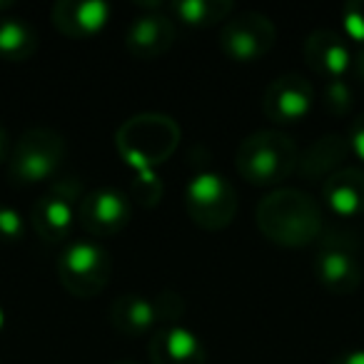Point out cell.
<instances>
[{"mask_svg": "<svg viewBox=\"0 0 364 364\" xmlns=\"http://www.w3.org/2000/svg\"><path fill=\"white\" fill-rule=\"evenodd\" d=\"M112 257L95 240H73L58 257V279L73 297L90 299L107 287Z\"/></svg>", "mask_w": 364, "mask_h": 364, "instance_id": "8992f818", "label": "cell"}, {"mask_svg": "<svg viewBox=\"0 0 364 364\" xmlns=\"http://www.w3.org/2000/svg\"><path fill=\"white\" fill-rule=\"evenodd\" d=\"M314 87L299 73L274 77L262 92V112L274 125H294L312 110Z\"/></svg>", "mask_w": 364, "mask_h": 364, "instance_id": "30bf717a", "label": "cell"}, {"mask_svg": "<svg viewBox=\"0 0 364 364\" xmlns=\"http://www.w3.org/2000/svg\"><path fill=\"white\" fill-rule=\"evenodd\" d=\"M302 55L309 70L324 80L344 77V73L349 70V63H352V53H349L344 38L329 28H317L309 33L302 46Z\"/></svg>", "mask_w": 364, "mask_h": 364, "instance_id": "4fadbf2b", "label": "cell"}, {"mask_svg": "<svg viewBox=\"0 0 364 364\" xmlns=\"http://www.w3.org/2000/svg\"><path fill=\"white\" fill-rule=\"evenodd\" d=\"M177 41V26L165 13H142L125 28V48L137 60H157Z\"/></svg>", "mask_w": 364, "mask_h": 364, "instance_id": "8fae6325", "label": "cell"}, {"mask_svg": "<svg viewBox=\"0 0 364 364\" xmlns=\"http://www.w3.org/2000/svg\"><path fill=\"white\" fill-rule=\"evenodd\" d=\"M150 364H208L203 339L185 324H165L147 342Z\"/></svg>", "mask_w": 364, "mask_h": 364, "instance_id": "7c38bea8", "label": "cell"}, {"mask_svg": "<svg viewBox=\"0 0 364 364\" xmlns=\"http://www.w3.org/2000/svg\"><path fill=\"white\" fill-rule=\"evenodd\" d=\"M347 140H349V145H352V155H357L359 160L364 162V112L352 120Z\"/></svg>", "mask_w": 364, "mask_h": 364, "instance_id": "484cf974", "label": "cell"}, {"mask_svg": "<svg viewBox=\"0 0 364 364\" xmlns=\"http://www.w3.org/2000/svg\"><path fill=\"white\" fill-rule=\"evenodd\" d=\"M349 155H352V145H349L347 135L327 132L304 147L297 162V172L309 182H324L334 172L342 170V162Z\"/></svg>", "mask_w": 364, "mask_h": 364, "instance_id": "9a60e30c", "label": "cell"}, {"mask_svg": "<svg viewBox=\"0 0 364 364\" xmlns=\"http://www.w3.org/2000/svg\"><path fill=\"white\" fill-rule=\"evenodd\" d=\"M322 203L337 218L364 215V167H342L322 182Z\"/></svg>", "mask_w": 364, "mask_h": 364, "instance_id": "2e32d148", "label": "cell"}, {"mask_svg": "<svg viewBox=\"0 0 364 364\" xmlns=\"http://www.w3.org/2000/svg\"><path fill=\"white\" fill-rule=\"evenodd\" d=\"M75 203L53 193V190L48 195H43V198H38L31 210V220L38 237L50 245L65 242L73 230V223H75Z\"/></svg>", "mask_w": 364, "mask_h": 364, "instance_id": "e0dca14e", "label": "cell"}, {"mask_svg": "<svg viewBox=\"0 0 364 364\" xmlns=\"http://www.w3.org/2000/svg\"><path fill=\"white\" fill-rule=\"evenodd\" d=\"M152 302H155L157 322H162V327L177 324V319H182V314H185V297L175 289H162Z\"/></svg>", "mask_w": 364, "mask_h": 364, "instance_id": "603a6c76", "label": "cell"}, {"mask_svg": "<svg viewBox=\"0 0 364 364\" xmlns=\"http://www.w3.org/2000/svg\"><path fill=\"white\" fill-rule=\"evenodd\" d=\"M314 277L322 287L334 294H352L362 287L364 267L357 257V250L342 237H327L314 257Z\"/></svg>", "mask_w": 364, "mask_h": 364, "instance_id": "9c48e42d", "label": "cell"}, {"mask_svg": "<svg viewBox=\"0 0 364 364\" xmlns=\"http://www.w3.org/2000/svg\"><path fill=\"white\" fill-rule=\"evenodd\" d=\"M277 28L264 13L245 11L230 16L220 28V50L235 63H255L274 48Z\"/></svg>", "mask_w": 364, "mask_h": 364, "instance_id": "52a82bcc", "label": "cell"}, {"mask_svg": "<svg viewBox=\"0 0 364 364\" xmlns=\"http://www.w3.org/2000/svg\"><path fill=\"white\" fill-rule=\"evenodd\" d=\"M50 16L58 33L73 41H85L107 26L110 6L102 0H58Z\"/></svg>", "mask_w": 364, "mask_h": 364, "instance_id": "5bb4252c", "label": "cell"}, {"mask_svg": "<svg viewBox=\"0 0 364 364\" xmlns=\"http://www.w3.org/2000/svg\"><path fill=\"white\" fill-rule=\"evenodd\" d=\"M110 324L122 337L137 339L157 324L155 302L145 294H120L110 304Z\"/></svg>", "mask_w": 364, "mask_h": 364, "instance_id": "ac0fdd59", "label": "cell"}, {"mask_svg": "<svg viewBox=\"0 0 364 364\" xmlns=\"http://www.w3.org/2000/svg\"><path fill=\"white\" fill-rule=\"evenodd\" d=\"M3 327H6V309L0 307V332H3Z\"/></svg>", "mask_w": 364, "mask_h": 364, "instance_id": "f546056e", "label": "cell"}, {"mask_svg": "<svg viewBox=\"0 0 364 364\" xmlns=\"http://www.w3.org/2000/svg\"><path fill=\"white\" fill-rule=\"evenodd\" d=\"M299 147L282 130H255L235 152L237 175L255 188H274L297 172Z\"/></svg>", "mask_w": 364, "mask_h": 364, "instance_id": "3957f363", "label": "cell"}, {"mask_svg": "<svg viewBox=\"0 0 364 364\" xmlns=\"http://www.w3.org/2000/svg\"><path fill=\"white\" fill-rule=\"evenodd\" d=\"M162 195H165V185H162L160 175H157L155 170L135 172V177H132V182H130V198L135 200L137 205L152 210L160 205Z\"/></svg>", "mask_w": 364, "mask_h": 364, "instance_id": "44dd1931", "label": "cell"}, {"mask_svg": "<svg viewBox=\"0 0 364 364\" xmlns=\"http://www.w3.org/2000/svg\"><path fill=\"white\" fill-rule=\"evenodd\" d=\"M329 364H364V349H347L337 354Z\"/></svg>", "mask_w": 364, "mask_h": 364, "instance_id": "4316f807", "label": "cell"}, {"mask_svg": "<svg viewBox=\"0 0 364 364\" xmlns=\"http://www.w3.org/2000/svg\"><path fill=\"white\" fill-rule=\"evenodd\" d=\"M65 160V137L53 127H28L16 140L8 160V175L18 185L53 180Z\"/></svg>", "mask_w": 364, "mask_h": 364, "instance_id": "277c9868", "label": "cell"}, {"mask_svg": "<svg viewBox=\"0 0 364 364\" xmlns=\"http://www.w3.org/2000/svg\"><path fill=\"white\" fill-rule=\"evenodd\" d=\"M26 235L21 213L11 205H0V242H18Z\"/></svg>", "mask_w": 364, "mask_h": 364, "instance_id": "d4e9b609", "label": "cell"}, {"mask_svg": "<svg viewBox=\"0 0 364 364\" xmlns=\"http://www.w3.org/2000/svg\"><path fill=\"white\" fill-rule=\"evenodd\" d=\"M259 232L279 247H304L322 235V205L297 188H277L259 200L255 210Z\"/></svg>", "mask_w": 364, "mask_h": 364, "instance_id": "6da1fadb", "label": "cell"}, {"mask_svg": "<svg viewBox=\"0 0 364 364\" xmlns=\"http://www.w3.org/2000/svg\"><path fill=\"white\" fill-rule=\"evenodd\" d=\"M349 73L357 77L359 82H364V48H359L357 53H352V63H349Z\"/></svg>", "mask_w": 364, "mask_h": 364, "instance_id": "83f0119b", "label": "cell"}, {"mask_svg": "<svg viewBox=\"0 0 364 364\" xmlns=\"http://www.w3.org/2000/svg\"><path fill=\"white\" fill-rule=\"evenodd\" d=\"M180 125L170 115L140 112L127 117L115 130V147L135 172L155 170L157 165L170 160L180 145Z\"/></svg>", "mask_w": 364, "mask_h": 364, "instance_id": "7a4b0ae2", "label": "cell"}, {"mask_svg": "<svg viewBox=\"0 0 364 364\" xmlns=\"http://www.w3.org/2000/svg\"><path fill=\"white\" fill-rule=\"evenodd\" d=\"M354 105V92L344 77L337 80H324L322 85V107L332 117H344Z\"/></svg>", "mask_w": 364, "mask_h": 364, "instance_id": "7402d4cb", "label": "cell"}, {"mask_svg": "<svg viewBox=\"0 0 364 364\" xmlns=\"http://www.w3.org/2000/svg\"><path fill=\"white\" fill-rule=\"evenodd\" d=\"M130 198L117 188H97L80 198L75 208V220L92 237H110L130 223Z\"/></svg>", "mask_w": 364, "mask_h": 364, "instance_id": "ba28073f", "label": "cell"}, {"mask_svg": "<svg viewBox=\"0 0 364 364\" xmlns=\"http://www.w3.org/2000/svg\"><path fill=\"white\" fill-rule=\"evenodd\" d=\"M182 203H185L188 218L208 232H220L230 228L240 205L232 182L220 172L210 170L190 177L182 193Z\"/></svg>", "mask_w": 364, "mask_h": 364, "instance_id": "5b68a950", "label": "cell"}, {"mask_svg": "<svg viewBox=\"0 0 364 364\" xmlns=\"http://www.w3.org/2000/svg\"><path fill=\"white\" fill-rule=\"evenodd\" d=\"M112 364H140V362H132V359H120V362H112Z\"/></svg>", "mask_w": 364, "mask_h": 364, "instance_id": "4dcf8cb0", "label": "cell"}, {"mask_svg": "<svg viewBox=\"0 0 364 364\" xmlns=\"http://www.w3.org/2000/svg\"><path fill=\"white\" fill-rule=\"evenodd\" d=\"M344 36L364 48V0H352L342 8Z\"/></svg>", "mask_w": 364, "mask_h": 364, "instance_id": "cb8c5ba5", "label": "cell"}, {"mask_svg": "<svg viewBox=\"0 0 364 364\" xmlns=\"http://www.w3.org/2000/svg\"><path fill=\"white\" fill-rule=\"evenodd\" d=\"M38 46H41L38 33L28 21H21V18H3L0 21V58L3 60H31Z\"/></svg>", "mask_w": 364, "mask_h": 364, "instance_id": "d6986e66", "label": "cell"}, {"mask_svg": "<svg viewBox=\"0 0 364 364\" xmlns=\"http://www.w3.org/2000/svg\"><path fill=\"white\" fill-rule=\"evenodd\" d=\"M6 160H11V135H8V127L0 122V165Z\"/></svg>", "mask_w": 364, "mask_h": 364, "instance_id": "f1b7e54d", "label": "cell"}, {"mask_svg": "<svg viewBox=\"0 0 364 364\" xmlns=\"http://www.w3.org/2000/svg\"><path fill=\"white\" fill-rule=\"evenodd\" d=\"M167 8L175 13V18L195 28L218 26L235 13L232 0H175Z\"/></svg>", "mask_w": 364, "mask_h": 364, "instance_id": "ffe728a7", "label": "cell"}]
</instances>
